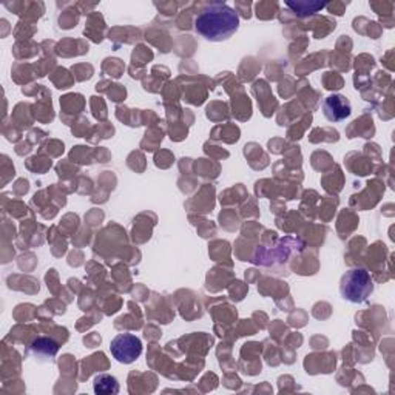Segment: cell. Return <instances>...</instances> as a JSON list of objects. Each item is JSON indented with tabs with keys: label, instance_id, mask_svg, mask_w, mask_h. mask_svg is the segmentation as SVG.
Here are the masks:
<instances>
[{
	"label": "cell",
	"instance_id": "cell-1",
	"mask_svg": "<svg viewBox=\"0 0 395 395\" xmlns=\"http://www.w3.org/2000/svg\"><path fill=\"white\" fill-rule=\"evenodd\" d=\"M240 28V14L226 4H210L198 14L196 33L212 42H223Z\"/></svg>",
	"mask_w": 395,
	"mask_h": 395
},
{
	"label": "cell",
	"instance_id": "cell-2",
	"mask_svg": "<svg viewBox=\"0 0 395 395\" xmlns=\"http://www.w3.org/2000/svg\"><path fill=\"white\" fill-rule=\"evenodd\" d=\"M374 292L373 276L366 268H351L347 271L339 281V294L351 303H363Z\"/></svg>",
	"mask_w": 395,
	"mask_h": 395
},
{
	"label": "cell",
	"instance_id": "cell-3",
	"mask_svg": "<svg viewBox=\"0 0 395 395\" xmlns=\"http://www.w3.org/2000/svg\"><path fill=\"white\" fill-rule=\"evenodd\" d=\"M110 351L116 358V361L124 363V365H130L139 355L142 354V342L131 334H119L113 338L112 344H110Z\"/></svg>",
	"mask_w": 395,
	"mask_h": 395
},
{
	"label": "cell",
	"instance_id": "cell-4",
	"mask_svg": "<svg viewBox=\"0 0 395 395\" xmlns=\"http://www.w3.org/2000/svg\"><path fill=\"white\" fill-rule=\"evenodd\" d=\"M323 113L330 122H339L351 115V102L342 94H332L323 102Z\"/></svg>",
	"mask_w": 395,
	"mask_h": 395
},
{
	"label": "cell",
	"instance_id": "cell-5",
	"mask_svg": "<svg viewBox=\"0 0 395 395\" xmlns=\"http://www.w3.org/2000/svg\"><path fill=\"white\" fill-rule=\"evenodd\" d=\"M93 389L98 395H115L119 392V383L112 375L101 374L94 378Z\"/></svg>",
	"mask_w": 395,
	"mask_h": 395
},
{
	"label": "cell",
	"instance_id": "cell-6",
	"mask_svg": "<svg viewBox=\"0 0 395 395\" xmlns=\"http://www.w3.org/2000/svg\"><path fill=\"white\" fill-rule=\"evenodd\" d=\"M31 351H33L37 357L53 358L58 354L59 346L50 338H37L36 342L31 344Z\"/></svg>",
	"mask_w": 395,
	"mask_h": 395
},
{
	"label": "cell",
	"instance_id": "cell-7",
	"mask_svg": "<svg viewBox=\"0 0 395 395\" xmlns=\"http://www.w3.org/2000/svg\"><path fill=\"white\" fill-rule=\"evenodd\" d=\"M286 5L298 15H311L325 8L321 2H287Z\"/></svg>",
	"mask_w": 395,
	"mask_h": 395
}]
</instances>
